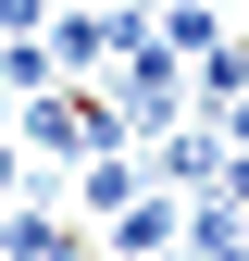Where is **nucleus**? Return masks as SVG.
<instances>
[{"label":"nucleus","mask_w":249,"mask_h":261,"mask_svg":"<svg viewBox=\"0 0 249 261\" xmlns=\"http://www.w3.org/2000/svg\"><path fill=\"white\" fill-rule=\"evenodd\" d=\"M124 137H137V124L112 112V87H38V100H25V149H50V162H100Z\"/></svg>","instance_id":"1"},{"label":"nucleus","mask_w":249,"mask_h":261,"mask_svg":"<svg viewBox=\"0 0 249 261\" xmlns=\"http://www.w3.org/2000/svg\"><path fill=\"white\" fill-rule=\"evenodd\" d=\"M225 124H175V137H150V174H162V187H200V199H212V187H225Z\"/></svg>","instance_id":"2"},{"label":"nucleus","mask_w":249,"mask_h":261,"mask_svg":"<svg viewBox=\"0 0 249 261\" xmlns=\"http://www.w3.org/2000/svg\"><path fill=\"white\" fill-rule=\"evenodd\" d=\"M175 237H187V199H175V187H137V199L112 212V249L124 261H150V249H175Z\"/></svg>","instance_id":"3"},{"label":"nucleus","mask_w":249,"mask_h":261,"mask_svg":"<svg viewBox=\"0 0 249 261\" xmlns=\"http://www.w3.org/2000/svg\"><path fill=\"white\" fill-rule=\"evenodd\" d=\"M124 199H137V162H124V149H100V162H87V187H75V224H112Z\"/></svg>","instance_id":"4"},{"label":"nucleus","mask_w":249,"mask_h":261,"mask_svg":"<svg viewBox=\"0 0 249 261\" xmlns=\"http://www.w3.org/2000/svg\"><path fill=\"white\" fill-rule=\"evenodd\" d=\"M0 87H13V100L62 87V50H50V25H38V38H0Z\"/></svg>","instance_id":"5"},{"label":"nucleus","mask_w":249,"mask_h":261,"mask_svg":"<svg viewBox=\"0 0 249 261\" xmlns=\"http://www.w3.org/2000/svg\"><path fill=\"white\" fill-rule=\"evenodd\" d=\"M13 187H25V149H13V137H0V212H13Z\"/></svg>","instance_id":"6"},{"label":"nucleus","mask_w":249,"mask_h":261,"mask_svg":"<svg viewBox=\"0 0 249 261\" xmlns=\"http://www.w3.org/2000/svg\"><path fill=\"white\" fill-rule=\"evenodd\" d=\"M212 124H225V149H249V100H225V112H212Z\"/></svg>","instance_id":"7"},{"label":"nucleus","mask_w":249,"mask_h":261,"mask_svg":"<svg viewBox=\"0 0 249 261\" xmlns=\"http://www.w3.org/2000/svg\"><path fill=\"white\" fill-rule=\"evenodd\" d=\"M0 261H25V212H0Z\"/></svg>","instance_id":"8"}]
</instances>
